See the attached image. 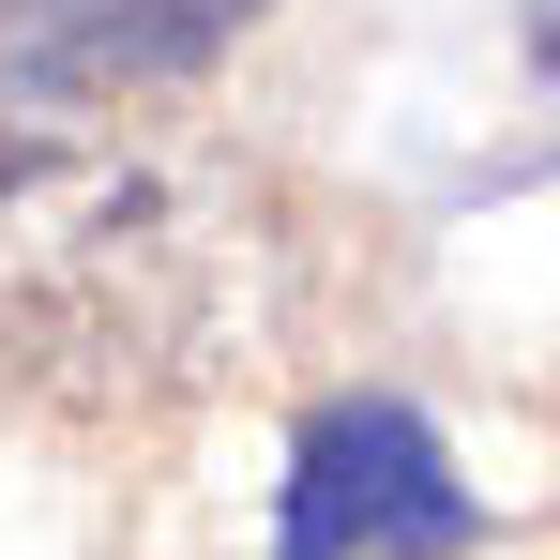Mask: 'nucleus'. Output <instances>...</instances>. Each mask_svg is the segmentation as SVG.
<instances>
[{
	"label": "nucleus",
	"mask_w": 560,
	"mask_h": 560,
	"mask_svg": "<svg viewBox=\"0 0 560 560\" xmlns=\"http://www.w3.org/2000/svg\"><path fill=\"white\" fill-rule=\"evenodd\" d=\"M288 318V197L212 152L15 137L0 152V364L46 409H183Z\"/></svg>",
	"instance_id": "obj_1"
},
{
	"label": "nucleus",
	"mask_w": 560,
	"mask_h": 560,
	"mask_svg": "<svg viewBox=\"0 0 560 560\" xmlns=\"http://www.w3.org/2000/svg\"><path fill=\"white\" fill-rule=\"evenodd\" d=\"M273 0H0V92L15 106H137L212 77Z\"/></svg>",
	"instance_id": "obj_3"
},
{
	"label": "nucleus",
	"mask_w": 560,
	"mask_h": 560,
	"mask_svg": "<svg viewBox=\"0 0 560 560\" xmlns=\"http://www.w3.org/2000/svg\"><path fill=\"white\" fill-rule=\"evenodd\" d=\"M455 546H469V485L424 440V409L334 394L288 455V560H455Z\"/></svg>",
	"instance_id": "obj_2"
}]
</instances>
